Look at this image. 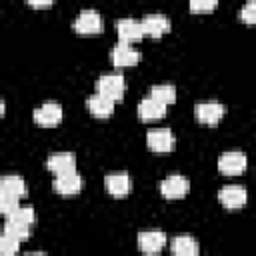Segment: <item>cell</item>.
Returning <instances> with one entry per match:
<instances>
[{"label":"cell","mask_w":256,"mask_h":256,"mask_svg":"<svg viewBox=\"0 0 256 256\" xmlns=\"http://www.w3.org/2000/svg\"><path fill=\"white\" fill-rule=\"evenodd\" d=\"M18 248H20V240H16V238H12V236H8V234L2 232V238H0V250H2V254L12 256V254L18 252Z\"/></svg>","instance_id":"cell-25"},{"label":"cell","mask_w":256,"mask_h":256,"mask_svg":"<svg viewBox=\"0 0 256 256\" xmlns=\"http://www.w3.org/2000/svg\"><path fill=\"white\" fill-rule=\"evenodd\" d=\"M218 200H220V204H222L224 208H228V210H240V208L248 202V194H246V188L236 186V184H230V186L220 188Z\"/></svg>","instance_id":"cell-6"},{"label":"cell","mask_w":256,"mask_h":256,"mask_svg":"<svg viewBox=\"0 0 256 256\" xmlns=\"http://www.w3.org/2000/svg\"><path fill=\"white\" fill-rule=\"evenodd\" d=\"M116 32H118V40L124 42V44H132V42H138L142 40L146 34H144V28H142V22L134 20V18H122L116 22Z\"/></svg>","instance_id":"cell-7"},{"label":"cell","mask_w":256,"mask_h":256,"mask_svg":"<svg viewBox=\"0 0 256 256\" xmlns=\"http://www.w3.org/2000/svg\"><path fill=\"white\" fill-rule=\"evenodd\" d=\"M18 208H20V198H14V196H0V212H2L6 218L12 216Z\"/></svg>","instance_id":"cell-24"},{"label":"cell","mask_w":256,"mask_h":256,"mask_svg":"<svg viewBox=\"0 0 256 256\" xmlns=\"http://www.w3.org/2000/svg\"><path fill=\"white\" fill-rule=\"evenodd\" d=\"M146 144L152 152H170L174 148V134L168 128L150 130L146 134Z\"/></svg>","instance_id":"cell-13"},{"label":"cell","mask_w":256,"mask_h":256,"mask_svg":"<svg viewBox=\"0 0 256 256\" xmlns=\"http://www.w3.org/2000/svg\"><path fill=\"white\" fill-rule=\"evenodd\" d=\"M110 60L116 68H126V66H136L140 62V52L134 50L130 44H124V42H118L114 48H112V54H110Z\"/></svg>","instance_id":"cell-11"},{"label":"cell","mask_w":256,"mask_h":256,"mask_svg":"<svg viewBox=\"0 0 256 256\" xmlns=\"http://www.w3.org/2000/svg\"><path fill=\"white\" fill-rule=\"evenodd\" d=\"M46 168L52 172V174H70V172H76V156L72 152H56V154H50L48 160H46Z\"/></svg>","instance_id":"cell-12"},{"label":"cell","mask_w":256,"mask_h":256,"mask_svg":"<svg viewBox=\"0 0 256 256\" xmlns=\"http://www.w3.org/2000/svg\"><path fill=\"white\" fill-rule=\"evenodd\" d=\"M10 220H18V222H24V224H30V226H34V222H36V212H34V208L32 206H20L12 216H8Z\"/></svg>","instance_id":"cell-22"},{"label":"cell","mask_w":256,"mask_h":256,"mask_svg":"<svg viewBox=\"0 0 256 256\" xmlns=\"http://www.w3.org/2000/svg\"><path fill=\"white\" fill-rule=\"evenodd\" d=\"M170 250L176 256H198L200 246L192 236H176L170 240Z\"/></svg>","instance_id":"cell-18"},{"label":"cell","mask_w":256,"mask_h":256,"mask_svg":"<svg viewBox=\"0 0 256 256\" xmlns=\"http://www.w3.org/2000/svg\"><path fill=\"white\" fill-rule=\"evenodd\" d=\"M248 166V160H246V154L242 152H224L220 158H218V170L226 176H236V174H242Z\"/></svg>","instance_id":"cell-8"},{"label":"cell","mask_w":256,"mask_h":256,"mask_svg":"<svg viewBox=\"0 0 256 256\" xmlns=\"http://www.w3.org/2000/svg\"><path fill=\"white\" fill-rule=\"evenodd\" d=\"M166 104H162L160 100L156 98H144L140 104H138V116L140 120H146V122H152V120H160L166 116Z\"/></svg>","instance_id":"cell-17"},{"label":"cell","mask_w":256,"mask_h":256,"mask_svg":"<svg viewBox=\"0 0 256 256\" xmlns=\"http://www.w3.org/2000/svg\"><path fill=\"white\" fill-rule=\"evenodd\" d=\"M240 20L244 24H256V0H250L240 10Z\"/></svg>","instance_id":"cell-26"},{"label":"cell","mask_w":256,"mask_h":256,"mask_svg":"<svg viewBox=\"0 0 256 256\" xmlns=\"http://www.w3.org/2000/svg\"><path fill=\"white\" fill-rule=\"evenodd\" d=\"M142 28L144 34L150 38H160L166 32H170V20L162 14H148L142 18Z\"/></svg>","instance_id":"cell-16"},{"label":"cell","mask_w":256,"mask_h":256,"mask_svg":"<svg viewBox=\"0 0 256 256\" xmlns=\"http://www.w3.org/2000/svg\"><path fill=\"white\" fill-rule=\"evenodd\" d=\"M190 190V182L180 176V174H172L168 178H164L160 182V194L166 198V200H178V198H184Z\"/></svg>","instance_id":"cell-4"},{"label":"cell","mask_w":256,"mask_h":256,"mask_svg":"<svg viewBox=\"0 0 256 256\" xmlns=\"http://www.w3.org/2000/svg\"><path fill=\"white\" fill-rule=\"evenodd\" d=\"M104 188L110 196L114 198H122V196H128L132 192V178L126 174V172H112V174H106L104 178Z\"/></svg>","instance_id":"cell-5"},{"label":"cell","mask_w":256,"mask_h":256,"mask_svg":"<svg viewBox=\"0 0 256 256\" xmlns=\"http://www.w3.org/2000/svg\"><path fill=\"white\" fill-rule=\"evenodd\" d=\"M0 196H14V198H24L26 196V182L20 176H4L0 182Z\"/></svg>","instance_id":"cell-19"},{"label":"cell","mask_w":256,"mask_h":256,"mask_svg":"<svg viewBox=\"0 0 256 256\" xmlns=\"http://www.w3.org/2000/svg\"><path fill=\"white\" fill-rule=\"evenodd\" d=\"M224 112H226V108L222 104H218V102H200L194 108L196 120L202 122V124H208V126L218 124L224 118Z\"/></svg>","instance_id":"cell-9"},{"label":"cell","mask_w":256,"mask_h":256,"mask_svg":"<svg viewBox=\"0 0 256 256\" xmlns=\"http://www.w3.org/2000/svg\"><path fill=\"white\" fill-rule=\"evenodd\" d=\"M30 224H24V222H18V220H10L6 218V224H4V234L16 238V240H26L30 236Z\"/></svg>","instance_id":"cell-20"},{"label":"cell","mask_w":256,"mask_h":256,"mask_svg":"<svg viewBox=\"0 0 256 256\" xmlns=\"http://www.w3.org/2000/svg\"><path fill=\"white\" fill-rule=\"evenodd\" d=\"M52 188L56 194L60 196H74L78 192H82L84 188V178L78 172H70V174H58L52 182Z\"/></svg>","instance_id":"cell-3"},{"label":"cell","mask_w":256,"mask_h":256,"mask_svg":"<svg viewBox=\"0 0 256 256\" xmlns=\"http://www.w3.org/2000/svg\"><path fill=\"white\" fill-rule=\"evenodd\" d=\"M114 104H116V102H114L112 98H108V96H104V94H100V92L88 96V100H86L88 112H90L92 116H96V118H108V116H112Z\"/></svg>","instance_id":"cell-15"},{"label":"cell","mask_w":256,"mask_h":256,"mask_svg":"<svg viewBox=\"0 0 256 256\" xmlns=\"http://www.w3.org/2000/svg\"><path fill=\"white\" fill-rule=\"evenodd\" d=\"M26 2H28V6H32V8H48V6L54 4V0H26Z\"/></svg>","instance_id":"cell-27"},{"label":"cell","mask_w":256,"mask_h":256,"mask_svg":"<svg viewBox=\"0 0 256 256\" xmlns=\"http://www.w3.org/2000/svg\"><path fill=\"white\" fill-rule=\"evenodd\" d=\"M124 90H126V84H124V76L122 74H104L96 82V92L112 98L114 102L124 98Z\"/></svg>","instance_id":"cell-2"},{"label":"cell","mask_w":256,"mask_h":256,"mask_svg":"<svg viewBox=\"0 0 256 256\" xmlns=\"http://www.w3.org/2000/svg\"><path fill=\"white\" fill-rule=\"evenodd\" d=\"M62 116H64L62 106L56 104V102H46V104H42L34 110V122L40 124V126H46V128L60 124Z\"/></svg>","instance_id":"cell-10"},{"label":"cell","mask_w":256,"mask_h":256,"mask_svg":"<svg viewBox=\"0 0 256 256\" xmlns=\"http://www.w3.org/2000/svg\"><path fill=\"white\" fill-rule=\"evenodd\" d=\"M150 96L156 98V100H160V102L166 104V106H170V104L176 102V90H174V86H170V84L152 86V88H150Z\"/></svg>","instance_id":"cell-21"},{"label":"cell","mask_w":256,"mask_h":256,"mask_svg":"<svg viewBox=\"0 0 256 256\" xmlns=\"http://www.w3.org/2000/svg\"><path fill=\"white\" fill-rule=\"evenodd\" d=\"M72 28H74L76 34L92 36V34H100L104 30V22H102V16L96 10H84L74 18Z\"/></svg>","instance_id":"cell-1"},{"label":"cell","mask_w":256,"mask_h":256,"mask_svg":"<svg viewBox=\"0 0 256 256\" xmlns=\"http://www.w3.org/2000/svg\"><path fill=\"white\" fill-rule=\"evenodd\" d=\"M188 6L194 14H208L218 6V0H188Z\"/></svg>","instance_id":"cell-23"},{"label":"cell","mask_w":256,"mask_h":256,"mask_svg":"<svg viewBox=\"0 0 256 256\" xmlns=\"http://www.w3.org/2000/svg\"><path fill=\"white\" fill-rule=\"evenodd\" d=\"M166 234L162 230H148L138 234V248L144 254H156L166 246Z\"/></svg>","instance_id":"cell-14"}]
</instances>
